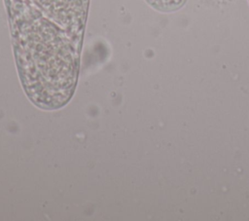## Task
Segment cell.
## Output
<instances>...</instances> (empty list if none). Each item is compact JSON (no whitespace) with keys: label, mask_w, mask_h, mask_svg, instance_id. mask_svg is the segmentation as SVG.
<instances>
[{"label":"cell","mask_w":249,"mask_h":221,"mask_svg":"<svg viewBox=\"0 0 249 221\" xmlns=\"http://www.w3.org/2000/svg\"><path fill=\"white\" fill-rule=\"evenodd\" d=\"M33 1L36 9L33 13H26L19 16H16L11 18L18 17L30 15L36 13L38 10L40 12L32 17H27L11 22L33 19V18H44L53 24L60 27L66 33H68L74 40L80 43L81 36L83 35L88 0H31Z\"/></svg>","instance_id":"1"}]
</instances>
